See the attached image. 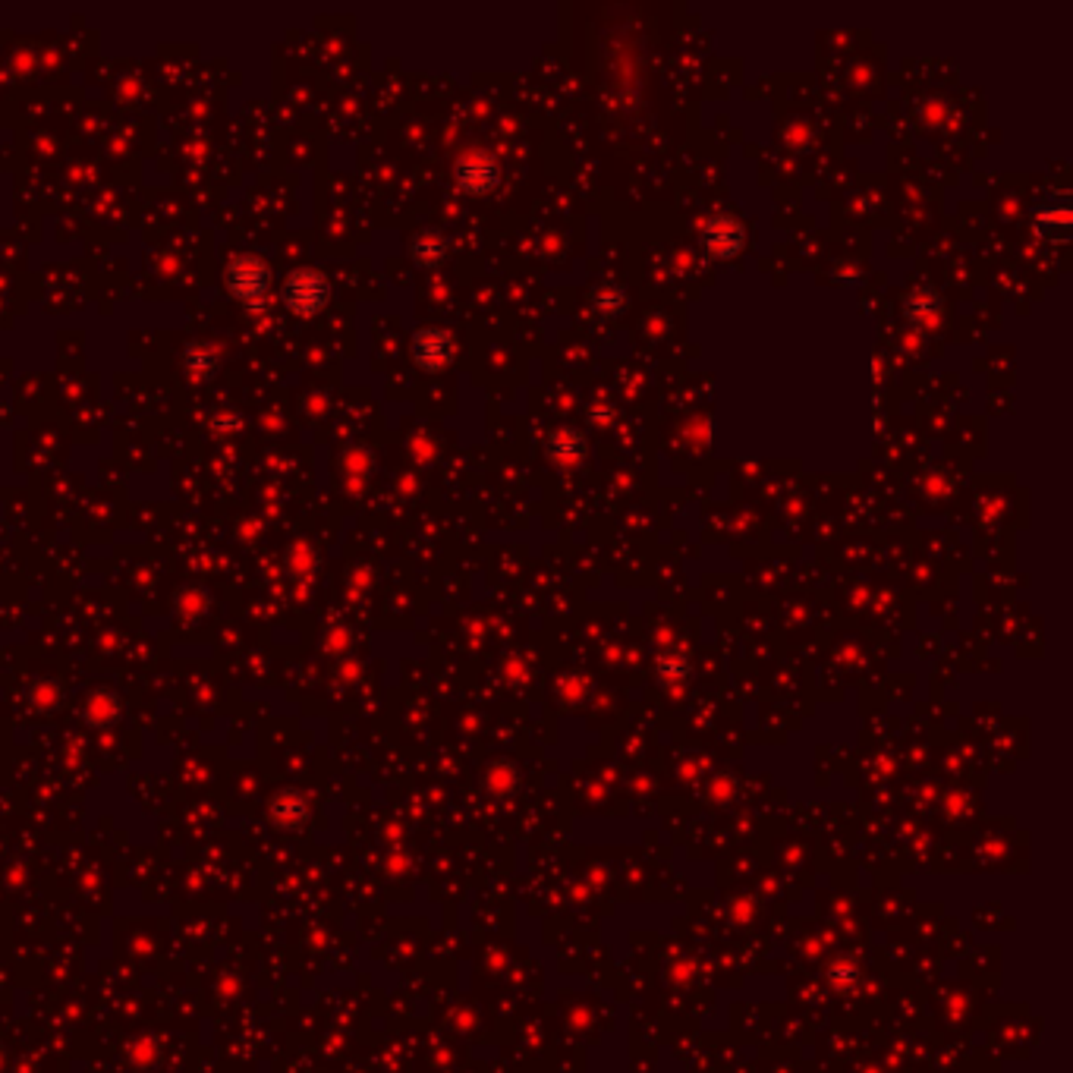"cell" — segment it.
<instances>
[{"label": "cell", "mask_w": 1073, "mask_h": 1073, "mask_svg": "<svg viewBox=\"0 0 1073 1073\" xmlns=\"http://www.w3.org/2000/svg\"><path fill=\"white\" fill-rule=\"evenodd\" d=\"M227 290L246 306H262L271 290V268L259 255H236L224 271Z\"/></svg>", "instance_id": "obj_1"}, {"label": "cell", "mask_w": 1073, "mask_h": 1073, "mask_svg": "<svg viewBox=\"0 0 1073 1073\" xmlns=\"http://www.w3.org/2000/svg\"><path fill=\"white\" fill-rule=\"evenodd\" d=\"M284 303L290 312L312 318L331 303V284L321 271L299 268L284 281Z\"/></svg>", "instance_id": "obj_2"}, {"label": "cell", "mask_w": 1073, "mask_h": 1073, "mask_svg": "<svg viewBox=\"0 0 1073 1073\" xmlns=\"http://www.w3.org/2000/svg\"><path fill=\"white\" fill-rule=\"evenodd\" d=\"M410 350H413V362L422 372H441L454 359V340L441 328H419L413 334Z\"/></svg>", "instance_id": "obj_3"}, {"label": "cell", "mask_w": 1073, "mask_h": 1073, "mask_svg": "<svg viewBox=\"0 0 1073 1073\" xmlns=\"http://www.w3.org/2000/svg\"><path fill=\"white\" fill-rule=\"evenodd\" d=\"M498 180H501L498 161L482 155V152L466 155L457 164V183H460L463 192H469V196H485V192H491L498 186Z\"/></svg>", "instance_id": "obj_4"}, {"label": "cell", "mask_w": 1073, "mask_h": 1073, "mask_svg": "<svg viewBox=\"0 0 1073 1073\" xmlns=\"http://www.w3.org/2000/svg\"><path fill=\"white\" fill-rule=\"evenodd\" d=\"M702 246L712 259H734L743 249V227L734 218H712L702 230Z\"/></svg>", "instance_id": "obj_5"}, {"label": "cell", "mask_w": 1073, "mask_h": 1073, "mask_svg": "<svg viewBox=\"0 0 1073 1073\" xmlns=\"http://www.w3.org/2000/svg\"><path fill=\"white\" fill-rule=\"evenodd\" d=\"M548 457L557 463V466H576L583 463L586 457V435L576 432V428H557V432H551L548 438Z\"/></svg>", "instance_id": "obj_6"}, {"label": "cell", "mask_w": 1073, "mask_h": 1073, "mask_svg": "<svg viewBox=\"0 0 1073 1073\" xmlns=\"http://www.w3.org/2000/svg\"><path fill=\"white\" fill-rule=\"evenodd\" d=\"M1036 227L1042 236H1048V240H1064L1067 236V227H1070V211L1064 202H1048L1039 208L1036 214Z\"/></svg>", "instance_id": "obj_7"}, {"label": "cell", "mask_w": 1073, "mask_h": 1073, "mask_svg": "<svg viewBox=\"0 0 1073 1073\" xmlns=\"http://www.w3.org/2000/svg\"><path fill=\"white\" fill-rule=\"evenodd\" d=\"M904 315H907L910 325L929 328V325H935V321H938V299H935L929 290H916V293L907 299Z\"/></svg>", "instance_id": "obj_8"}, {"label": "cell", "mask_w": 1073, "mask_h": 1073, "mask_svg": "<svg viewBox=\"0 0 1073 1073\" xmlns=\"http://www.w3.org/2000/svg\"><path fill=\"white\" fill-rule=\"evenodd\" d=\"M444 255H447V243L441 240L438 233H422L419 240L413 243V259H416V265H422V268L438 265Z\"/></svg>", "instance_id": "obj_9"}, {"label": "cell", "mask_w": 1073, "mask_h": 1073, "mask_svg": "<svg viewBox=\"0 0 1073 1073\" xmlns=\"http://www.w3.org/2000/svg\"><path fill=\"white\" fill-rule=\"evenodd\" d=\"M183 366H186L189 375L211 378V372L218 369V353H214L211 347H189L186 356H183Z\"/></svg>", "instance_id": "obj_10"}, {"label": "cell", "mask_w": 1073, "mask_h": 1073, "mask_svg": "<svg viewBox=\"0 0 1073 1073\" xmlns=\"http://www.w3.org/2000/svg\"><path fill=\"white\" fill-rule=\"evenodd\" d=\"M595 309H602V312H608V315L620 312V309H624V293L614 290V287H602V290L595 293Z\"/></svg>", "instance_id": "obj_11"}, {"label": "cell", "mask_w": 1073, "mask_h": 1073, "mask_svg": "<svg viewBox=\"0 0 1073 1073\" xmlns=\"http://www.w3.org/2000/svg\"><path fill=\"white\" fill-rule=\"evenodd\" d=\"M236 422H240L236 416H218V419H214V425H224L221 432H227V428H230V425H236Z\"/></svg>", "instance_id": "obj_12"}]
</instances>
